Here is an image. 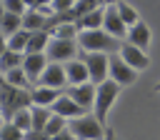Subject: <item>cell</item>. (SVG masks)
<instances>
[{
  "mask_svg": "<svg viewBox=\"0 0 160 140\" xmlns=\"http://www.w3.org/2000/svg\"><path fill=\"white\" fill-rule=\"evenodd\" d=\"M75 42H78V48L82 52H118V48H120V40L108 35L102 28H98V30H78Z\"/></svg>",
  "mask_w": 160,
  "mask_h": 140,
  "instance_id": "obj_1",
  "label": "cell"
},
{
  "mask_svg": "<svg viewBox=\"0 0 160 140\" xmlns=\"http://www.w3.org/2000/svg\"><path fill=\"white\" fill-rule=\"evenodd\" d=\"M122 40L148 52V48H150V42H152V32H150V28H148V22H142V20H138L135 25H130V28H128V32H125V38H122Z\"/></svg>",
  "mask_w": 160,
  "mask_h": 140,
  "instance_id": "obj_12",
  "label": "cell"
},
{
  "mask_svg": "<svg viewBox=\"0 0 160 140\" xmlns=\"http://www.w3.org/2000/svg\"><path fill=\"white\" fill-rule=\"evenodd\" d=\"M20 20H22V15H15V12H2V18H0V32L8 38V35H12L15 30H20Z\"/></svg>",
  "mask_w": 160,
  "mask_h": 140,
  "instance_id": "obj_25",
  "label": "cell"
},
{
  "mask_svg": "<svg viewBox=\"0 0 160 140\" xmlns=\"http://www.w3.org/2000/svg\"><path fill=\"white\" fill-rule=\"evenodd\" d=\"M115 10H118V15H120V20L130 28V25H135L138 20H140V15H138V10L130 5V2H125V0H118L115 2Z\"/></svg>",
  "mask_w": 160,
  "mask_h": 140,
  "instance_id": "obj_22",
  "label": "cell"
},
{
  "mask_svg": "<svg viewBox=\"0 0 160 140\" xmlns=\"http://www.w3.org/2000/svg\"><path fill=\"white\" fill-rule=\"evenodd\" d=\"M75 25H78V30H98V28H102V8H95V10L85 12V15H80L75 20Z\"/></svg>",
  "mask_w": 160,
  "mask_h": 140,
  "instance_id": "obj_18",
  "label": "cell"
},
{
  "mask_svg": "<svg viewBox=\"0 0 160 140\" xmlns=\"http://www.w3.org/2000/svg\"><path fill=\"white\" fill-rule=\"evenodd\" d=\"M68 130L75 135V140H102L108 125H102L92 112H85L80 118L68 120Z\"/></svg>",
  "mask_w": 160,
  "mask_h": 140,
  "instance_id": "obj_3",
  "label": "cell"
},
{
  "mask_svg": "<svg viewBox=\"0 0 160 140\" xmlns=\"http://www.w3.org/2000/svg\"><path fill=\"white\" fill-rule=\"evenodd\" d=\"M48 40H50V32H48V30H35V32H30V35H28L25 52H45Z\"/></svg>",
  "mask_w": 160,
  "mask_h": 140,
  "instance_id": "obj_19",
  "label": "cell"
},
{
  "mask_svg": "<svg viewBox=\"0 0 160 140\" xmlns=\"http://www.w3.org/2000/svg\"><path fill=\"white\" fill-rule=\"evenodd\" d=\"M60 92H62V90H55V88H48V85H32V88H30V105L50 108Z\"/></svg>",
  "mask_w": 160,
  "mask_h": 140,
  "instance_id": "obj_16",
  "label": "cell"
},
{
  "mask_svg": "<svg viewBox=\"0 0 160 140\" xmlns=\"http://www.w3.org/2000/svg\"><path fill=\"white\" fill-rule=\"evenodd\" d=\"M50 118V108H40V105H30V130H42L45 122Z\"/></svg>",
  "mask_w": 160,
  "mask_h": 140,
  "instance_id": "obj_23",
  "label": "cell"
},
{
  "mask_svg": "<svg viewBox=\"0 0 160 140\" xmlns=\"http://www.w3.org/2000/svg\"><path fill=\"white\" fill-rule=\"evenodd\" d=\"M2 12H5V8H2V0H0V18H2Z\"/></svg>",
  "mask_w": 160,
  "mask_h": 140,
  "instance_id": "obj_39",
  "label": "cell"
},
{
  "mask_svg": "<svg viewBox=\"0 0 160 140\" xmlns=\"http://www.w3.org/2000/svg\"><path fill=\"white\" fill-rule=\"evenodd\" d=\"M78 55V42L75 40H62V38H50L45 48V58L50 62H65Z\"/></svg>",
  "mask_w": 160,
  "mask_h": 140,
  "instance_id": "obj_7",
  "label": "cell"
},
{
  "mask_svg": "<svg viewBox=\"0 0 160 140\" xmlns=\"http://www.w3.org/2000/svg\"><path fill=\"white\" fill-rule=\"evenodd\" d=\"M20 108H30V90L0 82V112H2V118L10 120V115Z\"/></svg>",
  "mask_w": 160,
  "mask_h": 140,
  "instance_id": "obj_4",
  "label": "cell"
},
{
  "mask_svg": "<svg viewBox=\"0 0 160 140\" xmlns=\"http://www.w3.org/2000/svg\"><path fill=\"white\" fill-rule=\"evenodd\" d=\"M22 138H25V132L18 130L10 120H5V122L0 125V140H22Z\"/></svg>",
  "mask_w": 160,
  "mask_h": 140,
  "instance_id": "obj_29",
  "label": "cell"
},
{
  "mask_svg": "<svg viewBox=\"0 0 160 140\" xmlns=\"http://www.w3.org/2000/svg\"><path fill=\"white\" fill-rule=\"evenodd\" d=\"M2 122H5V118H2V112H0V125H2Z\"/></svg>",
  "mask_w": 160,
  "mask_h": 140,
  "instance_id": "obj_40",
  "label": "cell"
},
{
  "mask_svg": "<svg viewBox=\"0 0 160 140\" xmlns=\"http://www.w3.org/2000/svg\"><path fill=\"white\" fill-rule=\"evenodd\" d=\"M50 112H55V115H60V118H65V120H72V118L85 115L88 110H85V108H80L75 100H70L65 92H60V95L55 98V102L50 105Z\"/></svg>",
  "mask_w": 160,
  "mask_h": 140,
  "instance_id": "obj_13",
  "label": "cell"
},
{
  "mask_svg": "<svg viewBox=\"0 0 160 140\" xmlns=\"http://www.w3.org/2000/svg\"><path fill=\"white\" fill-rule=\"evenodd\" d=\"M80 60L85 62L88 68V80L92 85L102 82L108 78V60H110V52H82Z\"/></svg>",
  "mask_w": 160,
  "mask_h": 140,
  "instance_id": "obj_5",
  "label": "cell"
},
{
  "mask_svg": "<svg viewBox=\"0 0 160 140\" xmlns=\"http://www.w3.org/2000/svg\"><path fill=\"white\" fill-rule=\"evenodd\" d=\"M50 140H75V135H72V132H70V130H68V128H65V130H62V132H58V135H52V138H50Z\"/></svg>",
  "mask_w": 160,
  "mask_h": 140,
  "instance_id": "obj_34",
  "label": "cell"
},
{
  "mask_svg": "<svg viewBox=\"0 0 160 140\" xmlns=\"http://www.w3.org/2000/svg\"><path fill=\"white\" fill-rule=\"evenodd\" d=\"M5 50H8V38H5L2 32H0V55H2Z\"/></svg>",
  "mask_w": 160,
  "mask_h": 140,
  "instance_id": "obj_36",
  "label": "cell"
},
{
  "mask_svg": "<svg viewBox=\"0 0 160 140\" xmlns=\"http://www.w3.org/2000/svg\"><path fill=\"white\" fill-rule=\"evenodd\" d=\"M102 140H118L115 130H112V128H108V130H105V135H102Z\"/></svg>",
  "mask_w": 160,
  "mask_h": 140,
  "instance_id": "obj_35",
  "label": "cell"
},
{
  "mask_svg": "<svg viewBox=\"0 0 160 140\" xmlns=\"http://www.w3.org/2000/svg\"><path fill=\"white\" fill-rule=\"evenodd\" d=\"M28 30H15L12 35H8V50H15V52H25V45H28Z\"/></svg>",
  "mask_w": 160,
  "mask_h": 140,
  "instance_id": "obj_26",
  "label": "cell"
},
{
  "mask_svg": "<svg viewBox=\"0 0 160 140\" xmlns=\"http://www.w3.org/2000/svg\"><path fill=\"white\" fill-rule=\"evenodd\" d=\"M22 55H25V52L5 50V52L0 55V75L8 72V70H12V68H20V65H22Z\"/></svg>",
  "mask_w": 160,
  "mask_h": 140,
  "instance_id": "obj_24",
  "label": "cell"
},
{
  "mask_svg": "<svg viewBox=\"0 0 160 140\" xmlns=\"http://www.w3.org/2000/svg\"><path fill=\"white\" fill-rule=\"evenodd\" d=\"M65 128H68V120H65V118H60V115H55V112H50V118H48V122H45L42 132H45L48 138H52V135L62 132Z\"/></svg>",
  "mask_w": 160,
  "mask_h": 140,
  "instance_id": "obj_27",
  "label": "cell"
},
{
  "mask_svg": "<svg viewBox=\"0 0 160 140\" xmlns=\"http://www.w3.org/2000/svg\"><path fill=\"white\" fill-rule=\"evenodd\" d=\"M35 85H48V88H55V90H65L68 88V78H65L62 62H50L48 60V65L40 72V78L35 80Z\"/></svg>",
  "mask_w": 160,
  "mask_h": 140,
  "instance_id": "obj_8",
  "label": "cell"
},
{
  "mask_svg": "<svg viewBox=\"0 0 160 140\" xmlns=\"http://www.w3.org/2000/svg\"><path fill=\"white\" fill-rule=\"evenodd\" d=\"M62 92H65L70 100H75L80 108H85V110L90 112V108H92V98H95V85H92L90 80H85V82H80V85H68Z\"/></svg>",
  "mask_w": 160,
  "mask_h": 140,
  "instance_id": "obj_10",
  "label": "cell"
},
{
  "mask_svg": "<svg viewBox=\"0 0 160 140\" xmlns=\"http://www.w3.org/2000/svg\"><path fill=\"white\" fill-rule=\"evenodd\" d=\"M72 2H75V0H52V2H50V12H65V10H72Z\"/></svg>",
  "mask_w": 160,
  "mask_h": 140,
  "instance_id": "obj_32",
  "label": "cell"
},
{
  "mask_svg": "<svg viewBox=\"0 0 160 140\" xmlns=\"http://www.w3.org/2000/svg\"><path fill=\"white\" fill-rule=\"evenodd\" d=\"M22 5L25 8H35V0H22Z\"/></svg>",
  "mask_w": 160,
  "mask_h": 140,
  "instance_id": "obj_38",
  "label": "cell"
},
{
  "mask_svg": "<svg viewBox=\"0 0 160 140\" xmlns=\"http://www.w3.org/2000/svg\"><path fill=\"white\" fill-rule=\"evenodd\" d=\"M25 140H50V138H48L42 130H28V132H25Z\"/></svg>",
  "mask_w": 160,
  "mask_h": 140,
  "instance_id": "obj_33",
  "label": "cell"
},
{
  "mask_svg": "<svg viewBox=\"0 0 160 140\" xmlns=\"http://www.w3.org/2000/svg\"><path fill=\"white\" fill-rule=\"evenodd\" d=\"M155 92H160V82H158V85H155Z\"/></svg>",
  "mask_w": 160,
  "mask_h": 140,
  "instance_id": "obj_41",
  "label": "cell"
},
{
  "mask_svg": "<svg viewBox=\"0 0 160 140\" xmlns=\"http://www.w3.org/2000/svg\"><path fill=\"white\" fill-rule=\"evenodd\" d=\"M50 38H62V40H75L78 38V25L75 22H58L52 28H48Z\"/></svg>",
  "mask_w": 160,
  "mask_h": 140,
  "instance_id": "obj_21",
  "label": "cell"
},
{
  "mask_svg": "<svg viewBox=\"0 0 160 140\" xmlns=\"http://www.w3.org/2000/svg\"><path fill=\"white\" fill-rule=\"evenodd\" d=\"M120 85L118 82H112L110 78H105L102 82H98L95 85V98H92V115L105 125V120H108V112H110V108H112V102L118 100V95H120Z\"/></svg>",
  "mask_w": 160,
  "mask_h": 140,
  "instance_id": "obj_2",
  "label": "cell"
},
{
  "mask_svg": "<svg viewBox=\"0 0 160 140\" xmlns=\"http://www.w3.org/2000/svg\"><path fill=\"white\" fill-rule=\"evenodd\" d=\"M102 30H105L108 35H112L115 40H122V38H125V32H128V25L120 20V15H118L115 5H108V8H102Z\"/></svg>",
  "mask_w": 160,
  "mask_h": 140,
  "instance_id": "obj_11",
  "label": "cell"
},
{
  "mask_svg": "<svg viewBox=\"0 0 160 140\" xmlns=\"http://www.w3.org/2000/svg\"><path fill=\"white\" fill-rule=\"evenodd\" d=\"M2 82L12 85V88H25V90H30V88H32V82L28 80V75L22 72V68H12V70L2 72Z\"/></svg>",
  "mask_w": 160,
  "mask_h": 140,
  "instance_id": "obj_20",
  "label": "cell"
},
{
  "mask_svg": "<svg viewBox=\"0 0 160 140\" xmlns=\"http://www.w3.org/2000/svg\"><path fill=\"white\" fill-rule=\"evenodd\" d=\"M45 65H48V58H45V52H25L22 55V72L28 75V80L35 85V80L40 78V72L45 70Z\"/></svg>",
  "mask_w": 160,
  "mask_h": 140,
  "instance_id": "obj_14",
  "label": "cell"
},
{
  "mask_svg": "<svg viewBox=\"0 0 160 140\" xmlns=\"http://www.w3.org/2000/svg\"><path fill=\"white\" fill-rule=\"evenodd\" d=\"M65 68V78H68V85H80L88 80V68L80 58H72V60H65L62 62Z\"/></svg>",
  "mask_w": 160,
  "mask_h": 140,
  "instance_id": "obj_17",
  "label": "cell"
},
{
  "mask_svg": "<svg viewBox=\"0 0 160 140\" xmlns=\"http://www.w3.org/2000/svg\"><path fill=\"white\" fill-rule=\"evenodd\" d=\"M2 8H5V12H15V15H22L28 10L22 5V0H2Z\"/></svg>",
  "mask_w": 160,
  "mask_h": 140,
  "instance_id": "obj_31",
  "label": "cell"
},
{
  "mask_svg": "<svg viewBox=\"0 0 160 140\" xmlns=\"http://www.w3.org/2000/svg\"><path fill=\"white\" fill-rule=\"evenodd\" d=\"M95 8H100V2H98V0H75V2H72V12H75V20H78L80 15H85V12L95 10Z\"/></svg>",
  "mask_w": 160,
  "mask_h": 140,
  "instance_id": "obj_30",
  "label": "cell"
},
{
  "mask_svg": "<svg viewBox=\"0 0 160 140\" xmlns=\"http://www.w3.org/2000/svg\"><path fill=\"white\" fill-rule=\"evenodd\" d=\"M98 2H100V8H108V5H115L118 0H98Z\"/></svg>",
  "mask_w": 160,
  "mask_h": 140,
  "instance_id": "obj_37",
  "label": "cell"
},
{
  "mask_svg": "<svg viewBox=\"0 0 160 140\" xmlns=\"http://www.w3.org/2000/svg\"><path fill=\"white\" fill-rule=\"evenodd\" d=\"M0 82H2V75H0Z\"/></svg>",
  "mask_w": 160,
  "mask_h": 140,
  "instance_id": "obj_42",
  "label": "cell"
},
{
  "mask_svg": "<svg viewBox=\"0 0 160 140\" xmlns=\"http://www.w3.org/2000/svg\"><path fill=\"white\" fill-rule=\"evenodd\" d=\"M45 25H48V12H42L40 8H28L22 12V20H20L22 30L35 32V30H45Z\"/></svg>",
  "mask_w": 160,
  "mask_h": 140,
  "instance_id": "obj_15",
  "label": "cell"
},
{
  "mask_svg": "<svg viewBox=\"0 0 160 140\" xmlns=\"http://www.w3.org/2000/svg\"><path fill=\"white\" fill-rule=\"evenodd\" d=\"M118 55L132 68V70H138V72H142L148 65H150V55L145 52V50H140V48H135V45H130V42H125V40H120V48H118Z\"/></svg>",
  "mask_w": 160,
  "mask_h": 140,
  "instance_id": "obj_9",
  "label": "cell"
},
{
  "mask_svg": "<svg viewBox=\"0 0 160 140\" xmlns=\"http://www.w3.org/2000/svg\"><path fill=\"white\" fill-rule=\"evenodd\" d=\"M10 122H12L18 130L28 132V130H30V108H20V110H15V112L10 115Z\"/></svg>",
  "mask_w": 160,
  "mask_h": 140,
  "instance_id": "obj_28",
  "label": "cell"
},
{
  "mask_svg": "<svg viewBox=\"0 0 160 140\" xmlns=\"http://www.w3.org/2000/svg\"><path fill=\"white\" fill-rule=\"evenodd\" d=\"M22 140H25V138H22Z\"/></svg>",
  "mask_w": 160,
  "mask_h": 140,
  "instance_id": "obj_43",
  "label": "cell"
},
{
  "mask_svg": "<svg viewBox=\"0 0 160 140\" xmlns=\"http://www.w3.org/2000/svg\"><path fill=\"white\" fill-rule=\"evenodd\" d=\"M108 78L112 82H118L120 88H128L138 80V70H132L120 55H112L110 52V60H108Z\"/></svg>",
  "mask_w": 160,
  "mask_h": 140,
  "instance_id": "obj_6",
  "label": "cell"
}]
</instances>
